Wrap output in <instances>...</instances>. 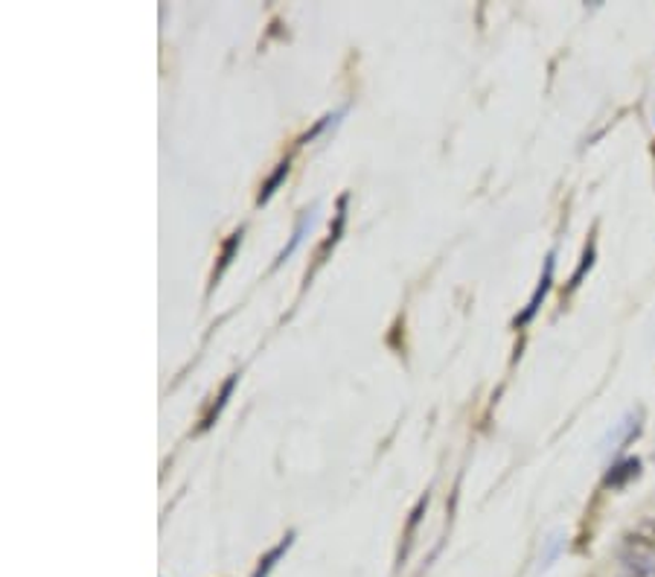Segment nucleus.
<instances>
[{
    "label": "nucleus",
    "instance_id": "nucleus-3",
    "mask_svg": "<svg viewBox=\"0 0 655 577\" xmlns=\"http://www.w3.org/2000/svg\"><path fill=\"white\" fill-rule=\"evenodd\" d=\"M618 577H655V560H647V557H638V554L623 552Z\"/></svg>",
    "mask_w": 655,
    "mask_h": 577
},
{
    "label": "nucleus",
    "instance_id": "nucleus-9",
    "mask_svg": "<svg viewBox=\"0 0 655 577\" xmlns=\"http://www.w3.org/2000/svg\"><path fill=\"white\" fill-rule=\"evenodd\" d=\"M239 240H242V233H233V237L228 240V246H225V254H221V263H219V269H216V274H214V283L219 281L221 272H225V269L230 265V257H233V248L239 246Z\"/></svg>",
    "mask_w": 655,
    "mask_h": 577
},
{
    "label": "nucleus",
    "instance_id": "nucleus-5",
    "mask_svg": "<svg viewBox=\"0 0 655 577\" xmlns=\"http://www.w3.org/2000/svg\"><path fill=\"white\" fill-rule=\"evenodd\" d=\"M638 472H641V464L635 461V458H626V461H621L618 467H612V472L607 476V485L621 487L630 479H638Z\"/></svg>",
    "mask_w": 655,
    "mask_h": 577
},
{
    "label": "nucleus",
    "instance_id": "nucleus-4",
    "mask_svg": "<svg viewBox=\"0 0 655 577\" xmlns=\"http://www.w3.org/2000/svg\"><path fill=\"white\" fill-rule=\"evenodd\" d=\"M550 274H554V260H548V265H545V274H542V281H539V288H536V295L531 297V304H527V309H524V315H518V322L516 324H527L536 315V309H539V301L545 295H548V288H550Z\"/></svg>",
    "mask_w": 655,
    "mask_h": 577
},
{
    "label": "nucleus",
    "instance_id": "nucleus-1",
    "mask_svg": "<svg viewBox=\"0 0 655 577\" xmlns=\"http://www.w3.org/2000/svg\"><path fill=\"white\" fill-rule=\"evenodd\" d=\"M623 545H626V552L630 554H638V557L655 560V516L641 520L630 534L623 536Z\"/></svg>",
    "mask_w": 655,
    "mask_h": 577
},
{
    "label": "nucleus",
    "instance_id": "nucleus-7",
    "mask_svg": "<svg viewBox=\"0 0 655 577\" xmlns=\"http://www.w3.org/2000/svg\"><path fill=\"white\" fill-rule=\"evenodd\" d=\"M292 540H295V536H286V540H283V543H280L277 548H274V552H271L269 557H265V560L260 563V569H256L254 577H265V575H269V571L274 569V563H277L280 557H283V554L288 552V545H292Z\"/></svg>",
    "mask_w": 655,
    "mask_h": 577
},
{
    "label": "nucleus",
    "instance_id": "nucleus-8",
    "mask_svg": "<svg viewBox=\"0 0 655 577\" xmlns=\"http://www.w3.org/2000/svg\"><path fill=\"white\" fill-rule=\"evenodd\" d=\"M286 175H288V161H283V164L277 166V173L271 175L269 184H265V187H262V193H260V205H262V202H269V198L274 196V190H277L280 182H283V178H286Z\"/></svg>",
    "mask_w": 655,
    "mask_h": 577
},
{
    "label": "nucleus",
    "instance_id": "nucleus-2",
    "mask_svg": "<svg viewBox=\"0 0 655 577\" xmlns=\"http://www.w3.org/2000/svg\"><path fill=\"white\" fill-rule=\"evenodd\" d=\"M315 219H318V207H312V210H306L304 216H301V219H297V225H295V233H292V242H288L286 248H283V251H280V257H277V265L283 263V260H286V257H292L297 251V246H301V242H304V237L306 233L312 231V225H315Z\"/></svg>",
    "mask_w": 655,
    "mask_h": 577
},
{
    "label": "nucleus",
    "instance_id": "nucleus-6",
    "mask_svg": "<svg viewBox=\"0 0 655 577\" xmlns=\"http://www.w3.org/2000/svg\"><path fill=\"white\" fill-rule=\"evenodd\" d=\"M233 385H237V377H230V380L225 382V388H221L219 400H216V405H214V409H210V414H207V417H205V423H201V429H207V426H214V421H216V417H219V412H221V409H225V403H228V396H230V391H233Z\"/></svg>",
    "mask_w": 655,
    "mask_h": 577
}]
</instances>
